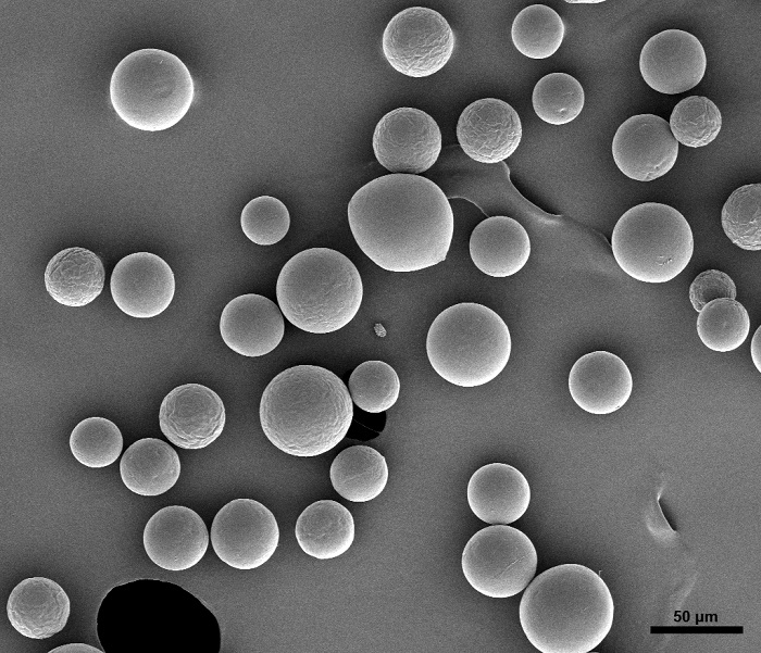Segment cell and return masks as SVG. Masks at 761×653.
<instances>
[{"instance_id":"cell-1","label":"cell","mask_w":761,"mask_h":653,"mask_svg":"<svg viewBox=\"0 0 761 653\" xmlns=\"http://www.w3.org/2000/svg\"><path fill=\"white\" fill-rule=\"evenodd\" d=\"M347 214L357 244L383 269L415 272L447 258L453 212L429 178L391 173L372 179L351 197Z\"/></svg>"},{"instance_id":"cell-2","label":"cell","mask_w":761,"mask_h":653,"mask_svg":"<svg viewBox=\"0 0 761 653\" xmlns=\"http://www.w3.org/2000/svg\"><path fill=\"white\" fill-rule=\"evenodd\" d=\"M519 617L527 640L542 653H587L608 636L614 601L604 580L585 565L553 566L533 578Z\"/></svg>"},{"instance_id":"cell-3","label":"cell","mask_w":761,"mask_h":653,"mask_svg":"<svg viewBox=\"0 0 761 653\" xmlns=\"http://www.w3.org/2000/svg\"><path fill=\"white\" fill-rule=\"evenodd\" d=\"M261 428L280 451L313 457L335 448L347 435L353 402L345 382L316 365H296L265 387L259 407Z\"/></svg>"},{"instance_id":"cell-4","label":"cell","mask_w":761,"mask_h":653,"mask_svg":"<svg viewBox=\"0 0 761 653\" xmlns=\"http://www.w3.org/2000/svg\"><path fill=\"white\" fill-rule=\"evenodd\" d=\"M283 315L307 332L329 334L357 315L363 284L357 266L329 248H310L290 258L276 282Z\"/></svg>"},{"instance_id":"cell-5","label":"cell","mask_w":761,"mask_h":653,"mask_svg":"<svg viewBox=\"0 0 761 653\" xmlns=\"http://www.w3.org/2000/svg\"><path fill=\"white\" fill-rule=\"evenodd\" d=\"M511 335L490 307L461 302L439 313L426 337L432 367L458 387L473 388L495 379L511 355Z\"/></svg>"},{"instance_id":"cell-6","label":"cell","mask_w":761,"mask_h":653,"mask_svg":"<svg viewBox=\"0 0 761 653\" xmlns=\"http://www.w3.org/2000/svg\"><path fill=\"white\" fill-rule=\"evenodd\" d=\"M195 98V84L185 63L154 48L133 51L115 66L110 80L113 109L139 130L160 131L176 125Z\"/></svg>"},{"instance_id":"cell-7","label":"cell","mask_w":761,"mask_h":653,"mask_svg":"<svg viewBox=\"0 0 761 653\" xmlns=\"http://www.w3.org/2000/svg\"><path fill=\"white\" fill-rule=\"evenodd\" d=\"M611 249L624 273L646 284H664L688 265L694 234L675 208L645 202L628 209L616 222Z\"/></svg>"},{"instance_id":"cell-8","label":"cell","mask_w":761,"mask_h":653,"mask_svg":"<svg viewBox=\"0 0 761 653\" xmlns=\"http://www.w3.org/2000/svg\"><path fill=\"white\" fill-rule=\"evenodd\" d=\"M532 540L508 525H489L464 547L462 572L471 587L485 597L504 599L523 591L537 570Z\"/></svg>"},{"instance_id":"cell-9","label":"cell","mask_w":761,"mask_h":653,"mask_svg":"<svg viewBox=\"0 0 761 653\" xmlns=\"http://www.w3.org/2000/svg\"><path fill=\"white\" fill-rule=\"evenodd\" d=\"M454 35L447 20L426 7H410L387 24L382 38L388 63L409 77H427L440 71L454 50Z\"/></svg>"},{"instance_id":"cell-10","label":"cell","mask_w":761,"mask_h":653,"mask_svg":"<svg viewBox=\"0 0 761 653\" xmlns=\"http://www.w3.org/2000/svg\"><path fill=\"white\" fill-rule=\"evenodd\" d=\"M210 540L222 562L239 570H251L275 553L279 528L273 513L259 501L235 499L214 516Z\"/></svg>"},{"instance_id":"cell-11","label":"cell","mask_w":761,"mask_h":653,"mask_svg":"<svg viewBox=\"0 0 761 653\" xmlns=\"http://www.w3.org/2000/svg\"><path fill=\"white\" fill-rule=\"evenodd\" d=\"M372 146L378 163L392 174L419 175L438 161L441 131L425 111L397 108L376 124Z\"/></svg>"},{"instance_id":"cell-12","label":"cell","mask_w":761,"mask_h":653,"mask_svg":"<svg viewBox=\"0 0 761 653\" xmlns=\"http://www.w3.org/2000/svg\"><path fill=\"white\" fill-rule=\"evenodd\" d=\"M225 423L222 399L214 390L200 384L175 387L160 405V429L167 440L182 449L208 447L220 437Z\"/></svg>"},{"instance_id":"cell-13","label":"cell","mask_w":761,"mask_h":653,"mask_svg":"<svg viewBox=\"0 0 761 653\" xmlns=\"http://www.w3.org/2000/svg\"><path fill=\"white\" fill-rule=\"evenodd\" d=\"M678 142L668 121L654 114H637L624 121L612 140V156L628 178L651 181L674 166Z\"/></svg>"},{"instance_id":"cell-14","label":"cell","mask_w":761,"mask_h":653,"mask_svg":"<svg viewBox=\"0 0 761 653\" xmlns=\"http://www.w3.org/2000/svg\"><path fill=\"white\" fill-rule=\"evenodd\" d=\"M707 55L700 40L682 29H665L650 37L639 55V71L653 90L676 95L703 78Z\"/></svg>"},{"instance_id":"cell-15","label":"cell","mask_w":761,"mask_h":653,"mask_svg":"<svg viewBox=\"0 0 761 653\" xmlns=\"http://www.w3.org/2000/svg\"><path fill=\"white\" fill-rule=\"evenodd\" d=\"M110 290L116 306L134 318H152L171 304L175 277L171 266L151 252H135L114 266Z\"/></svg>"},{"instance_id":"cell-16","label":"cell","mask_w":761,"mask_h":653,"mask_svg":"<svg viewBox=\"0 0 761 653\" xmlns=\"http://www.w3.org/2000/svg\"><path fill=\"white\" fill-rule=\"evenodd\" d=\"M456 136L462 152L472 161L497 164L511 156L522 139L517 112L497 98L478 99L459 116Z\"/></svg>"},{"instance_id":"cell-17","label":"cell","mask_w":761,"mask_h":653,"mask_svg":"<svg viewBox=\"0 0 761 653\" xmlns=\"http://www.w3.org/2000/svg\"><path fill=\"white\" fill-rule=\"evenodd\" d=\"M142 543L149 558L159 567L186 570L198 564L209 545L203 519L182 505L165 506L147 522Z\"/></svg>"},{"instance_id":"cell-18","label":"cell","mask_w":761,"mask_h":653,"mask_svg":"<svg viewBox=\"0 0 761 653\" xmlns=\"http://www.w3.org/2000/svg\"><path fill=\"white\" fill-rule=\"evenodd\" d=\"M285 331L280 309L269 298L246 293L230 300L222 311L220 332L225 344L244 356L272 352Z\"/></svg>"},{"instance_id":"cell-19","label":"cell","mask_w":761,"mask_h":653,"mask_svg":"<svg viewBox=\"0 0 761 653\" xmlns=\"http://www.w3.org/2000/svg\"><path fill=\"white\" fill-rule=\"evenodd\" d=\"M569 391L584 411L606 415L620 410L633 392V376L614 353L594 351L581 356L569 374Z\"/></svg>"},{"instance_id":"cell-20","label":"cell","mask_w":761,"mask_h":653,"mask_svg":"<svg viewBox=\"0 0 761 653\" xmlns=\"http://www.w3.org/2000/svg\"><path fill=\"white\" fill-rule=\"evenodd\" d=\"M71 613L64 589L46 577L23 579L7 601V616L12 627L26 638L43 640L60 632Z\"/></svg>"},{"instance_id":"cell-21","label":"cell","mask_w":761,"mask_h":653,"mask_svg":"<svg viewBox=\"0 0 761 653\" xmlns=\"http://www.w3.org/2000/svg\"><path fill=\"white\" fill-rule=\"evenodd\" d=\"M466 492L472 512L489 525L516 522L531 502L527 479L517 468L504 463H490L475 470Z\"/></svg>"},{"instance_id":"cell-22","label":"cell","mask_w":761,"mask_h":653,"mask_svg":"<svg viewBox=\"0 0 761 653\" xmlns=\"http://www.w3.org/2000/svg\"><path fill=\"white\" fill-rule=\"evenodd\" d=\"M470 255L475 266L491 277H508L527 263L532 247L525 227L507 215L482 221L470 237Z\"/></svg>"},{"instance_id":"cell-23","label":"cell","mask_w":761,"mask_h":653,"mask_svg":"<svg viewBox=\"0 0 761 653\" xmlns=\"http://www.w3.org/2000/svg\"><path fill=\"white\" fill-rule=\"evenodd\" d=\"M45 286L60 304L82 307L91 303L104 287L102 260L91 250L71 247L59 251L47 264Z\"/></svg>"},{"instance_id":"cell-24","label":"cell","mask_w":761,"mask_h":653,"mask_svg":"<svg viewBox=\"0 0 761 653\" xmlns=\"http://www.w3.org/2000/svg\"><path fill=\"white\" fill-rule=\"evenodd\" d=\"M301 550L317 560H330L351 547L355 527L350 511L337 501L320 500L307 506L296 522Z\"/></svg>"},{"instance_id":"cell-25","label":"cell","mask_w":761,"mask_h":653,"mask_svg":"<svg viewBox=\"0 0 761 653\" xmlns=\"http://www.w3.org/2000/svg\"><path fill=\"white\" fill-rule=\"evenodd\" d=\"M120 475L132 492L154 497L169 491L180 475L177 452L158 438H142L132 443L120 461Z\"/></svg>"},{"instance_id":"cell-26","label":"cell","mask_w":761,"mask_h":653,"mask_svg":"<svg viewBox=\"0 0 761 653\" xmlns=\"http://www.w3.org/2000/svg\"><path fill=\"white\" fill-rule=\"evenodd\" d=\"M333 488L351 502H367L378 497L388 481L386 459L367 445L342 450L329 468Z\"/></svg>"},{"instance_id":"cell-27","label":"cell","mask_w":761,"mask_h":653,"mask_svg":"<svg viewBox=\"0 0 761 653\" xmlns=\"http://www.w3.org/2000/svg\"><path fill=\"white\" fill-rule=\"evenodd\" d=\"M565 34L561 16L550 7L532 4L521 10L511 26V39L523 55L547 59L560 48Z\"/></svg>"},{"instance_id":"cell-28","label":"cell","mask_w":761,"mask_h":653,"mask_svg":"<svg viewBox=\"0 0 761 653\" xmlns=\"http://www.w3.org/2000/svg\"><path fill=\"white\" fill-rule=\"evenodd\" d=\"M698 313L697 334L701 342L712 351L729 352L746 341L750 318L746 307L736 299L712 300Z\"/></svg>"},{"instance_id":"cell-29","label":"cell","mask_w":761,"mask_h":653,"mask_svg":"<svg viewBox=\"0 0 761 653\" xmlns=\"http://www.w3.org/2000/svg\"><path fill=\"white\" fill-rule=\"evenodd\" d=\"M533 109L544 122L560 126L574 121L585 104L581 83L566 73H550L541 77L532 93Z\"/></svg>"},{"instance_id":"cell-30","label":"cell","mask_w":761,"mask_h":653,"mask_svg":"<svg viewBox=\"0 0 761 653\" xmlns=\"http://www.w3.org/2000/svg\"><path fill=\"white\" fill-rule=\"evenodd\" d=\"M721 224L726 237L738 248L761 250V184L735 189L722 208Z\"/></svg>"},{"instance_id":"cell-31","label":"cell","mask_w":761,"mask_h":653,"mask_svg":"<svg viewBox=\"0 0 761 653\" xmlns=\"http://www.w3.org/2000/svg\"><path fill=\"white\" fill-rule=\"evenodd\" d=\"M73 456L84 466L102 468L113 464L123 450L120 428L110 419L92 416L80 420L70 436Z\"/></svg>"},{"instance_id":"cell-32","label":"cell","mask_w":761,"mask_h":653,"mask_svg":"<svg viewBox=\"0 0 761 653\" xmlns=\"http://www.w3.org/2000/svg\"><path fill=\"white\" fill-rule=\"evenodd\" d=\"M348 390L352 402L361 410L377 414L390 409L400 393L397 372L386 362L365 361L349 377Z\"/></svg>"},{"instance_id":"cell-33","label":"cell","mask_w":761,"mask_h":653,"mask_svg":"<svg viewBox=\"0 0 761 653\" xmlns=\"http://www.w3.org/2000/svg\"><path fill=\"white\" fill-rule=\"evenodd\" d=\"M669 126L677 142L700 148L710 145L722 128L718 105L704 96H689L673 109Z\"/></svg>"},{"instance_id":"cell-34","label":"cell","mask_w":761,"mask_h":653,"mask_svg":"<svg viewBox=\"0 0 761 653\" xmlns=\"http://www.w3.org/2000/svg\"><path fill=\"white\" fill-rule=\"evenodd\" d=\"M240 226L246 237L260 246L280 241L290 227L287 206L277 198L261 196L250 200L240 214Z\"/></svg>"},{"instance_id":"cell-35","label":"cell","mask_w":761,"mask_h":653,"mask_svg":"<svg viewBox=\"0 0 761 653\" xmlns=\"http://www.w3.org/2000/svg\"><path fill=\"white\" fill-rule=\"evenodd\" d=\"M736 296L737 288L731 276L714 268L697 275L689 287V300L697 312H700L712 300L720 298L736 299Z\"/></svg>"},{"instance_id":"cell-36","label":"cell","mask_w":761,"mask_h":653,"mask_svg":"<svg viewBox=\"0 0 761 653\" xmlns=\"http://www.w3.org/2000/svg\"><path fill=\"white\" fill-rule=\"evenodd\" d=\"M751 359L759 372H761V326H759L751 339Z\"/></svg>"},{"instance_id":"cell-37","label":"cell","mask_w":761,"mask_h":653,"mask_svg":"<svg viewBox=\"0 0 761 653\" xmlns=\"http://www.w3.org/2000/svg\"><path fill=\"white\" fill-rule=\"evenodd\" d=\"M65 652H68V653H74V652H96V653H101V652H103V651H102V650H99V649H97V648H95V646H91V645H89V644H85V643H70V644H65V645L58 646V648H55V649L49 651V653H65Z\"/></svg>"},{"instance_id":"cell-38","label":"cell","mask_w":761,"mask_h":653,"mask_svg":"<svg viewBox=\"0 0 761 653\" xmlns=\"http://www.w3.org/2000/svg\"><path fill=\"white\" fill-rule=\"evenodd\" d=\"M567 3H600L602 0H567Z\"/></svg>"}]
</instances>
